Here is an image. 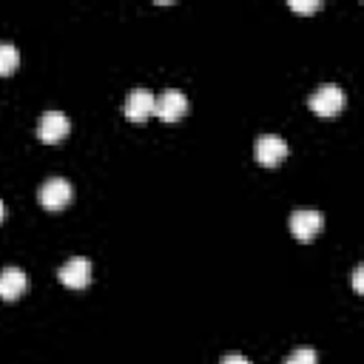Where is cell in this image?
Here are the masks:
<instances>
[{"label": "cell", "instance_id": "obj_5", "mask_svg": "<svg viewBox=\"0 0 364 364\" xmlns=\"http://www.w3.org/2000/svg\"><path fill=\"white\" fill-rule=\"evenodd\" d=\"M253 154H256V159H259L262 165L273 168V165H279V162L287 156V142H284L279 134H262V136L256 139V145H253Z\"/></svg>", "mask_w": 364, "mask_h": 364}, {"label": "cell", "instance_id": "obj_4", "mask_svg": "<svg viewBox=\"0 0 364 364\" xmlns=\"http://www.w3.org/2000/svg\"><path fill=\"white\" fill-rule=\"evenodd\" d=\"M185 111H188V94H185V91H179V88H165V91L156 97L154 114H159V119L173 122V119H179Z\"/></svg>", "mask_w": 364, "mask_h": 364}, {"label": "cell", "instance_id": "obj_11", "mask_svg": "<svg viewBox=\"0 0 364 364\" xmlns=\"http://www.w3.org/2000/svg\"><path fill=\"white\" fill-rule=\"evenodd\" d=\"M284 364H318V358H316V350L313 347H296L284 358Z\"/></svg>", "mask_w": 364, "mask_h": 364}, {"label": "cell", "instance_id": "obj_15", "mask_svg": "<svg viewBox=\"0 0 364 364\" xmlns=\"http://www.w3.org/2000/svg\"><path fill=\"white\" fill-rule=\"evenodd\" d=\"M6 216V205H3V199H0V219Z\"/></svg>", "mask_w": 364, "mask_h": 364}, {"label": "cell", "instance_id": "obj_2", "mask_svg": "<svg viewBox=\"0 0 364 364\" xmlns=\"http://www.w3.org/2000/svg\"><path fill=\"white\" fill-rule=\"evenodd\" d=\"M37 196H40V205H43L46 210H63V208L71 202L74 188H71V182H68L65 176H48V179L40 185Z\"/></svg>", "mask_w": 364, "mask_h": 364}, {"label": "cell", "instance_id": "obj_3", "mask_svg": "<svg viewBox=\"0 0 364 364\" xmlns=\"http://www.w3.org/2000/svg\"><path fill=\"white\" fill-rule=\"evenodd\" d=\"M324 228V213L321 210H310V208H301V210H293L290 213V233L301 242L313 239L318 230Z\"/></svg>", "mask_w": 364, "mask_h": 364}, {"label": "cell", "instance_id": "obj_9", "mask_svg": "<svg viewBox=\"0 0 364 364\" xmlns=\"http://www.w3.org/2000/svg\"><path fill=\"white\" fill-rule=\"evenodd\" d=\"M26 284H28V276H26V270H23V267L9 264V267H3V270H0V299L14 301L17 296H23Z\"/></svg>", "mask_w": 364, "mask_h": 364}, {"label": "cell", "instance_id": "obj_14", "mask_svg": "<svg viewBox=\"0 0 364 364\" xmlns=\"http://www.w3.org/2000/svg\"><path fill=\"white\" fill-rule=\"evenodd\" d=\"M361 273H364V267L355 264V270H353V287H355V293H361Z\"/></svg>", "mask_w": 364, "mask_h": 364}, {"label": "cell", "instance_id": "obj_10", "mask_svg": "<svg viewBox=\"0 0 364 364\" xmlns=\"http://www.w3.org/2000/svg\"><path fill=\"white\" fill-rule=\"evenodd\" d=\"M17 63H20V51L9 40H0V77L11 74L17 68Z\"/></svg>", "mask_w": 364, "mask_h": 364}, {"label": "cell", "instance_id": "obj_1", "mask_svg": "<svg viewBox=\"0 0 364 364\" xmlns=\"http://www.w3.org/2000/svg\"><path fill=\"white\" fill-rule=\"evenodd\" d=\"M344 102H347V94H344V88L336 85V82H324V85L313 88L310 97H307V105H310L318 117H333V114H338V111L344 108Z\"/></svg>", "mask_w": 364, "mask_h": 364}, {"label": "cell", "instance_id": "obj_12", "mask_svg": "<svg viewBox=\"0 0 364 364\" xmlns=\"http://www.w3.org/2000/svg\"><path fill=\"white\" fill-rule=\"evenodd\" d=\"M293 11H301V14H310V11H318L321 9V0H290L287 3Z\"/></svg>", "mask_w": 364, "mask_h": 364}, {"label": "cell", "instance_id": "obj_7", "mask_svg": "<svg viewBox=\"0 0 364 364\" xmlns=\"http://www.w3.org/2000/svg\"><path fill=\"white\" fill-rule=\"evenodd\" d=\"M154 105H156V97L148 88H131L125 97V117L134 122H142L154 114Z\"/></svg>", "mask_w": 364, "mask_h": 364}, {"label": "cell", "instance_id": "obj_8", "mask_svg": "<svg viewBox=\"0 0 364 364\" xmlns=\"http://www.w3.org/2000/svg\"><path fill=\"white\" fill-rule=\"evenodd\" d=\"M68 128H71V122H68V117L63 111H46V114H40L37 136L43 142H60L68 134Z\"/></svg>", "mask_w": 364, "mask_h": 364}, {"label": "cell", "instance_id": "obj_6", "mask_svg": "<svg viewBox=\"0 0 364 364\" xmlns=\"http://www.w3.org/2000/svg\"><path fill=\"white\" fill-rule=\"evenodd\" d=\"M57 276L65 287H85L91 282V262L85 256H71L68 262L60 264Z\"/></svg>", "mask_w": 364, "mask_h": 364}, {"label": "cell", "instance_id": "obj_13", "mask_svg": "<svg viewBox=\"0 0 364 364\" xmlns=\"http://www.w3.org/2000/svg\"><path fill=\"white\" fill-rule=\"evenodd\" d=\"M219 364H250V358H245L242 353H228V355H222Z\"/></svg>", "mask_w": 364, "mask_h": 364}]
</instances>
